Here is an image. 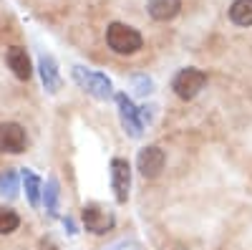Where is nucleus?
Listing matches in <instances>:
<instances>
[{
  "label": "nucleus",
  "mask_w": 252,
  "mask_h": 250,
  "mask_svg": "<svg viewBox=\"0 0 252 250\" xmlns=\"http://www.w3.org/2000/svg\"><path fill=\"white\" fill-rule=\"evenodd\" d=\"M106 43L119 56H131L144 46V36L126 23H111L106 28Z\"/></svg>",
  "instance_id": "1"
},
{
  "label": "nucleus",
  "mask_w": 252,
  "mask_h": 250,
  "mask_svg": "<svg viewBox=\"0 0 252 250\" xmlns=\"http://www.w3.org/2000/svg\"><path fill=\"white\" fill-rule=\"evenodd\" d=\"M73 78L78 81L81 89H86L91 96H96L101 101H106L114 94L111 81L103 76V73H98V71H89V69H83V66H73Z\"/></svg>",
  "instance_id": "2"
},
{
  "label": "nucleus",
  "mask_w": 252,
  "mask_h": 250,
  "mask_svg": "<svg viewBox=\"0 0 252 250\" xmlns=\"http://www.w3.org/2000/svg\"><path fill=\"white\" fill-rule=\"evenodd\" d=\"M204 83H207V73L199 71V69H182L174 81H172V89L179 99L189 101V99H194L202 89H204Z\"/></svg>",
  "instance_id": "3"
},
{
  "label": "nucleus",
  "mask_w": 252,
  "mask_h": 250,
  "mask_svg": "<svg viewBox=\"0 0 252 250\" xmlns=\"http://www.w3.org/2000/svg\"><path fill=\"white\" fill-rule=\"evenodd\" d=\"M114 213L109 210V207H101L96 202L86 205L83 207V225H86V230L94 233V235H103L106 230H111L114 227Z\"/></svg>",
  "instance_id": "4"
},
{
  "label": "nucleus",
  "mask_w": 252,
  "mask_h": 250,
  "mask_svg": "<svg viewBox=\"0 0 252 250\" xmlns=\"http://www.w3.org/2000/svg\"><path fill=\"white\" fill-rule=\"evenodd\" d=\"M28 144L26 129L15 121H5L0 124V152H8V154H20Z\"/></svg>",
  "instance_id": "5"
},
{
  "label": "nucleus",
  "mask_w": 252,
  "mask_h": 250,
  "mask_svg": "<svg viewBox=\"0 0 252 250\" xmlns=\"http://www.w3.org/2000/svg\"><path fill=\"white\" fill-rule=\"evenodd\" d=\"M116 104H119V116H121V124L124 129L129 132L134 139L141 137V129H144V121H141V111L131 104V99L126 94H116Z\"/></svg>",
  "instance_id": "6"
},
{
  "label": "nucleus",
  "mask_w": 252,
  "mask_h": 250,
  "mask_svg": "<svg viewBox=\"0 0 252 250\" xmlns=\"http://www.w3.org/2000/svg\"><path fill=\"white\" fill-rule=\"evenodd\" d=\"M164 162H166V157H164V152H161L159 147H144V149L139 152V159H136L139 172H141L146 179L157 177V175L164 170Z\"/></svg>",
  "instance_id": "7"
},
{
  "label": "nucleus",
  "mask_w": 252,
  "mask_h": 250,
  "mask_svg": "<svg viewBox=\"0 0 252 250\" xmlns=\"http://www.w3.org/2000/svg\"><path fill=\"white\" fill-rule=\"evenodd\" d=\"M111 182L119 202H126L129 197V184H131V167L126 159H114L111 162Z\"/></svg>",
  "instance_id": "8"
},
{
  "label": "nucleus",
  "mask_w": 252,
  "mask_h": 250,
  "mask_svg": "<svg viewBox=\"0 0 252 250\" xmlns=\"http://www.w3.org/2000/svg\"><path fill=\"white\" fill-rule=\"evenodd\" d=\"M8 66L10 71L20 78V81H28L33 69H31V58L26 53V48H20V46H10L8 48Z\"/></svg>",
  "instance_id": "9"
},
{
  "label": "nucleus",
  "mask_w": 252,
  "mask_h": 250,
  "mask_svg": "<svg viewBox=\"0 0 252 250\" xmlns=\"http://www.w3.org/2000/svg\"><path fill=\"white\" fill-rule=\"evenodd\" d=\"M38 69H40V81H43L46 91L56 94L61 89V76H58V66L51 56H40L38 58Z\"/></svg>",
  "instance_id": "10"
},
{
  "label": "nucleus",
  "mask_w": 252,
  "mask_h": 250,
  "mask_svg": "<svg viewBox=\"0 0 252 250\" xmlns=\"http://www.w3.org/2000/svg\"><path fill=\"white\" fill-rule=\"evenodd\" d=\"M146 10L154 20H172L182 10V0H149Z\"/></svg>",
  "instance_id": "11"
},
{
  "label": "nucleus",
  "mask_w": 252,
  "mask_h": 250,
  "mask_svg": "<svg viewBox=\"0 0 252 250\" xmlns=\"http://www.w3.org/2000/svg\"><path fill=\"white\" fill-rule=\"evenodd\" d=\"M229 20L235 26H242V28H250L252 26V0H235L229 5Z\"/></svg>",
  "instance_id": "12"
},
{
  "label": "nucleus",
  "mask_w": 252,
  "mask_h": 250,
  "mask_svg": "<svg viewBox=\"0 0 252 250\" xmlns=\"http://www.w3.org/2000/svg\"><path fill=\"white\" fill-rule=\"evenodd\" d=\"M20 217L10 210V207H0V235H10L13 230H18Z\"/></svg>",
  "instance_id": "13"
},
{
  "label": "nucleus",
  "mask_w": 252,
  "mask_h": 250,
  "mask_svg": "<svg viewBox=\"0 0 252 250\" xmlns=\"http://www.w3.org/2000/svg\"><path fill=\"white\" fill-rule=\"evenodd\" d=\"M23 182H26V192H28L31 205H38V200H40V179L33 172H23Z\"/></svg>",
  "instance_id": "14"
},
{
  "label": "nucleus",
  "mask_w": 252,
  "mask_h": 250,
  "mask_svg": "<svg viewBox=\"0 0 252 250\" xmlns=\"http://www.w3.org/2000/svg\"><path fill=\"white\" fill-rule=\"evenodd\" d=\"M56 207H58V182L51 179V182L46 184V210H48L51 215H56Z\"/></svg>",
  "instance_id": "15"
},
{
  "label": "nucleus",
  "mask_w": 252,
  "mask_h": 250,
  "mask_svg": "<svg viewBox=\"0 0 252 250\" xmlns=\"http://www.w3.org/2000/svg\"><path fill=\"white\" fill-rule=\"evenodd\" d=\"M18 190V179L13 172H5V175H0V192H8V195H15Z\"/></svg>",
  "instance_id": "16"
},
{
  "label": "nucleus",
  "mask_w": 252,
  "mask_h": 250,
  "mask_svg": "<svg viewBox=\"0 0 252 250\" xmlns=\"http://www.w3.org/2000/svg\"><path fill=\"white\" fill-rule=\"evenodd\" d=\"M134 86H136V91H139L141 96H146V94H152V78L136 76V78H134Z\"/></svg>",
  "instance_id": "17"
}]
</instances>
